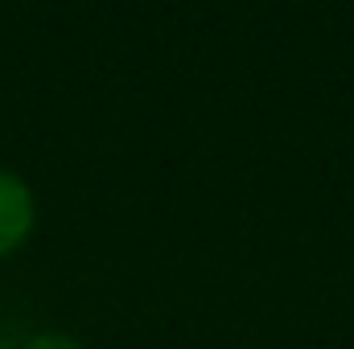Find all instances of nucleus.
Masks as SVG:
<instances>
[{
  "label": "nucleus",
  "instance_id": "obj_1",
  "mask_svg": "<svg viewBox=\"0 0 354 349\" xmlns=\"http://www.w3.org/2000/svg\"><path fill=\"white\" fill-rule=\"evenodd\" d=\"M33 218H37V210H33L29 185H25L17 173L0 169V255L17 251V247L29 239Z\"/></svg>",
  "mask_w": 354,
  "mask_h": 349
},
{
  "label": "nucleus",
  "instance_id": "obj_2",
  "mask_svg": "<svg viewBox=\"0 0 354 349\" xmlns=\"http://www.w3.org/2000/svg\"><path fill=\"white\" fill-rule=\"evenodd\" d=\"M21 349H83V346L66 333H33L29 341H21Z\"/></svg>",
  "mask_w": 354,
  "mask_h": 349
}]
</instances>
